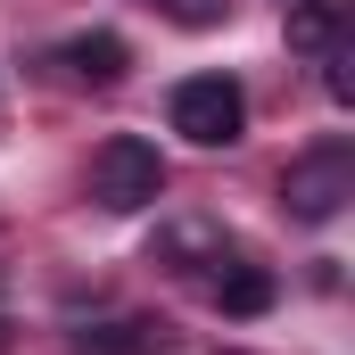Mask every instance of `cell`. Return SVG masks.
<instances>
[{
  "instance_id": "cell-9",
  "label": "cell",
  "mask_w": 355,
  "mask_h": 355,
  "mask_svg": "<svg viewBox=\"0 0 355 355\" xmlns=\"http://www.w3.org/2000/svg\"><path fill=\"white\" fill-rule=\"evenodd\" d=\"M322 91H331L339 107L355 99V50H347V42H331V50H322Z\"/></svg>"
},
{
  "instance_id": "cell-6",
  "label": "cell",
  "mask_w": 355,
  "mask_h": 355,
  "mask_svg": "<svg viewBox=\"0 0 355 355\" xmlns=\"http://www.w3.org/2000/svg\"><path fill=\"white\" fill-rule=\"evenodd\" d=\"M272 297H281V281H272L265 265H223V272H215V306H223V314H240V322L272 314Z\"/></svg>"
},
{
  "instance_id": "cell-2",
  "label": "cell",
  "mask_w": 355,
  "mask_h": 355,
  "mask_svg": "<svg viewBox=\"0 0 355 355\" xmlns=\"http://www.w3.org/2000/svg\"><path fill=\"white\" fill-rule=\"evenodd\" d=\"M347 198H355V149H347V141H314L306 157H289L281 207H289L297 223H331Z\"/></svg>"
},
{
  "instance_id": "cell-11",
  "label": "cell",
  "mask_w": 355,
  "mask_h": 355,
  "mask_svg": "<svg viewBox=\"0 0 355 355\" xmlns=\"http://www.w3.org/2000/svg\"><path fill=\"white\" fill-rule=\"evenodd\" d=\"M0 347H8V314H0Z\"/></svg>"
},
{
  "instance_id": "cell-5",
  "label": "cell",
  "mask_w": 355,
  "mask_h": 355,
  "mask_svg": "<svg viewBox=\"0 0 355 355\" xmlns=\"http://www.w3.org/2000/svg\"><path fill=\"white\" fill-rule=\"evenodd\" d=\"M58 58H67V75H75V83H99V91L124 83V67H132V50H124L116 33H75Z\"/></svg>"
},
{
  "instance_id": "cell-1",
  "label": "cell",
  "mask_w": 355,
  "mask_h": 355,
  "mask_svg": "<svg viewBox=\"0 0 355 355\" xmlns=\"http://www.w3.org/2000/svg\"><path fill=\"white\" fill-rule=\"evenodd\" d=\"M91 198H99L107 215H141V207H157V198H166V157H157V141H141V132H107L99 157H91Z\"/></svg>"
},
{
  "instance_id": "cell-10",
  "label": "cell",
  "mask_w": 355,
  "mask_h": 355,
  "mask_svg": "<svg viewBox=\"0 0 355 355\" xmlns=\"http://www.w3.org/2000/svg\"><path fill=\"white\" fill-rule=\"evenodd\" d=\"M157 8H166V17H174V25H198V33H207V25H223V17H232V0H157Z\"/></svg>"
},
{
  "instance_id": "cell-4",
  "label": "cell",
  "mask_w": 355,
  "mask_h": 355,
  "mask_svg": "<svg viewBox=\"0 0 355 355\" xmlns=\"http://www.w3.org/2000/svg\"><path fill=\"white\" fill-rule=\"evenodd\" d=\"M149 265H166V272H207V265H223V232L198 223V215H174V223H157Z\"/></svg>"
},
{
  "instance_id": "cell-7",
  "label": "cell",
  "mask_w": 355,
  "mask_h": 355,
  "mask_svg": "<svg viewBox=\"0 0 355 355\" xmlns=\"http://www.w3.org/2000/svg\"><path fill=\"white\" fill-rule=\"evenodd\" d=\"M75 355H174L166 322H107V331H83Z\"/></svg>"
},
{
  "instance_id": "cell-3",
  "label": "cell",
  "mask_w": 355,
  "mask_h": 355,
  "mask_svg": "<svg viewBox=\"0 0 355 355\" xmlns=\"http://www.w3.org/2000/svg\"><path fill=\"white\" fill-rule=\"evenodd\" d=\"M174 132L198 141V149H232V141L248 132L240 83H232V75H190V83H174Z\"/></svg>"
},
{
  "instance_id": "cell-8",
  "label": "cell",
  "mask_w": 355,
  "mask_h": 355,
  "mask_svg": "<svg viewBox=\"0 0 355 355\" xmlns=\"http://www.w3.org/2000/svg\"><path fill=\"white\" fill-rule=\"evenodd\" d=\"M339 33H347V8H339V0H297V8H289V50H314V58H322Z\"/></svg>"
}]
</instances>
